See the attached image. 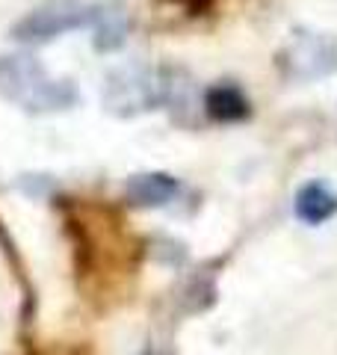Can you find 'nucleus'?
I'll use <instances>...</instances> for the list:
<instances>
[{"label":"nucleus","instance_id":"nucleus-1","mask_svg":"<svg viewBox=\"0 0 337 355\" xmlns=\"http://www.w3.org/2000/svg\"><path fill=\"white\" fill-rule=\"evenodd\" d=\"M0 95L27 113H60L77 101L71 80L51 77L48 69L27 53L0 57Z\"/></svg>","mask_w":337,"mask_h":355},{"label":"nucleus","instance_id":"nucleus-2","mask_svg":"<svg viewBox=\"0 0 337 355\" xmlns=\"http://www.w3.org/2000/svg\"><path fill=\"white\" fill-rule=\"evenodd\" d=\"M168 98V83L160 71L145 65H125L107 77L104 104L116 116H139Z\"/></svg>","mask_w":337,"mask_h":355},{"label":"nucleus","instance_id":"nucleus-3","mask_svg":"<svg viewBox=\"0 0 337 355\" xmlns=\"http://www.w3.org/2000/svg\"><path fill=\"white\" fill-rule=\"evenodd\" d=\"M95 21V15L89 12L83 3L77 0H51V3L39 6L36 12H30L21 24L12 30V36L21 42H51L60 33L77 30Z\"/></svg>","mask_w":337,"mask_h":355},{"label":"nucleus","instance_id":"nucleus-4","mask_svg":"<svg viewBox=\"0 0 337 355\" xmlns=\"http://www.w3.org/2000/svg\"><path fill=\"white\" fill-rule=\"evenodd\" d=\"M128 193H130L133 202L142 205V207H163L181 193V184H178L172 175L151 172V175L133 178V181L128 184Z\"/></svg>","mask_w":337,"mask_h":355},{"label":"nucleus","instance_id":"nucleus-5","mask_svg":"<svg viewBox=\"0 0 337 355\" xmlns=\"http://www.w3.org/2000/svg\"><path fill=\"white\" fill-rule=\"evenodd\" d=\"M337 214V196L329 190L325 184L313 181V184H305L296 196V216L305 219L308 225H320L329 216Z\"/></svg>","mask_w":337,"mask_h":355},{"label":"nucleus","instance_id":"nucleus-6","mask_svg":"<svg viewBox=\"0 0 337 355\" xmlns=\"http://www.w3.org/2000/svg\"><path fill=\"white\" fill-rule=\"evenodd\" d=\"M293 57H296L293 62H296L299 74H305L308 62L313 65V74H329L337 69V48L320 36H299Z\"/></svg>","mask_w":337,"mask_h":355},{"label":"nucleus","instance_id":"nucleus-7","mask_svg":"<svg viewBox=\"0 0 337 355\" xmlns=\"http://www.w3.org/2000/svg\"><path fill=\"white\" fill-rule=\"evenodd\" d=\"M207 113L219 121H237L249 116V101L243 98V92L231 83L213 86L207 92Z\"/></svg>","mask_w":337,"mask_h":355},{"label":"nucleus","instance_id":"nucleus-8","mask_svg":"<svg viewBox=\"0 0 337 355\" xmlns=\"http://www.w3.org/2000/svg\"><path fill=\"white\" fill-rule=\"evenodd\" d=\"M125 42V27H121V21H116V15H101L98 21V48H119V44Z\"/></svg>","mask_w":337,"mask_h":355}]
</instances>
